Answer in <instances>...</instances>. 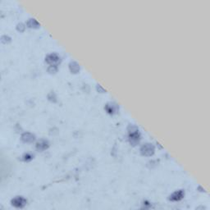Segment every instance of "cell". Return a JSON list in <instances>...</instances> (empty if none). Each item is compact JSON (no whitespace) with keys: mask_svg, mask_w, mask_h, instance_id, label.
I'll list each match as a JSON object with an SVG mask.
<instances>
[{"mask_svg":"<svg viewBox=\"0 0 210 210\" xmlns=\"http://www.w3.org/2000/svg\"><path fill=\"white\" fill-rule=\"evenodd\" d=\"M12 204L16 208H23L26 204V200L22 196H17L12 200Z\"/></svg>","mask_w":210,"mask_h":210,"instance_id":"6da1fadb","label":"cell"},{"mask_svg":"<svg viewBox=\"0 0 210 210\" xmlns=\"http://www.w3.org/2000/svg\"><path fill=\"white\" fill-rule=\"evenodd\" d=\"M140 151H141V153H142L144 155H151V154H154V147L151 144H145V145H143L141 147Z\"/></svg>","mask_w":210,"mask_h":210,"instance_id":"7a4b0ae2","label":"cell"},{"mask_svg":"<svg viewBox=\"0 0 210 210\" xmlns=\"http://www.w3.org/2000/svg\"><path fill=\"white\" fill-rule=\"evenodd\" d=\"M185 193L183 191H177L174 192L173 194L170 196V200L171 201H179L181 200L182 198L184 197Z\"/></svg>","mask_w":210,"mask_h":210,"instance_id":"3957f363","label":"cell"},{"mask_svg":"<svg viewBox=\"0 0 210 210\" xmlns=\"http://www.w3.org/2000/svg\"><path fill=\"white\" fill-rule=\"evenodd\" d=\"M130 139H131V142L133 144H136L140 140V133L139 131L136 129V131H130Z\"/></svg>","mask_w":210,"mask_h":210,"instance_id":"277c9868","label":"cell"},{"mask_svg":"<svg viewBox=\"0 0 210 210\" xmlns=\"http://www.w3.org/2000/svg\"><path fill=\"white\" fill-rule=\"evenodd\" d=\"M59 59H60V58L56 53H51V54L47 56L46 61L48 62L49 63H50V64H54V63H56V62H58L59 61Z\"/></svg>","mask_w":210,"mask_h":210,"instance_id":"5b68a950","label":"cell"},{"mask_svg":"<svg viewBox=\"0 0 210 210\" xmlns=\"http://www.w3.org/2000/svg\"><path fill=\"white\" fill-rule=\"evenodd\" d=\"M36 147L39 150H44V149H47L49 147V142L47 140H39V142L37 143Z\"/></svg>","mask_w":210,"mask_h":210,"instance_id":"8992f818","label":"cell"},{"mask_svg":"<svg viewBox=\"0 0 210 210\" xmlns=\"http://www.w3.org/2000/svg\"><path fill=\"white\" fill-rule=\"evenodd\" d=\"M22 138L23 140L26 141V142H31V141H33L34 139H35V136H34V135H32L31 133H25V134H23L22 135Z\"/></svg>","mask_w":210,"mask_h":210,"instance_id":"52a82bcc","label":"cell"},{"mask_svg":"<svg viewBox=\"0 0 210 210\" xmlns=\"http://www.w3.org/2000/svg\"><path fill=\"white\" fill-rule=\"evenodd\" d=\"M117 107L115 104H112V103L108 104L106 106L107 111L109 113H113L115 111H117Z\"/></svg>","mask_w":210,"mask_h":210,"instance_id":"ba28073f","label":"cell"}]
</instances>
